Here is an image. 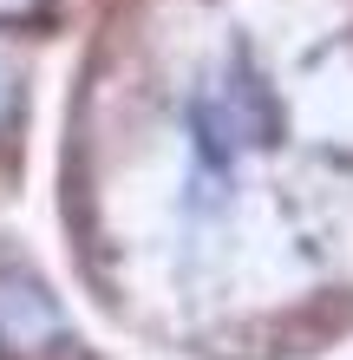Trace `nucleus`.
<instances>
[{
    "mask_svg": "<svg viewBox=\"0 0 353 360\" xmlns=\"http://www.w3.org/2000/svg\"><path fill=\"white\" fill-rule=\"evenodd\" d=\"M66 341V314L33 262L0 256V360H46Z\"/></svg>",
    "mask_w": 353,
    "mask_h": 360,
    "instance_id": "1",
    "label": "nucleus"
},
{
    "mask_svg": "<svg viewBox=\"0 0 353 360\" xmlns=\"http://www.w3.org/2000/svg\"><path fill=\"white\" fill-rule=\"evenodd\" d=\"M13 118H20V66L0 53V131H7Z\"/></svg>",
    "mask_w": 353,
    "mask_h": 360,
    "instance_id": "2",
    "label": "nucleus"
},
{
    "mask_svg": "<svg viewBox=\"0 0 353 360\" xmlns=\"http://www.w3.org/2000/svg\"><path fill=\"white\" fill-rule=\"evenodd\" d=\"M53 13V0H0V27H39Z\"/></svg>",
    "mask_w": 353,
    "mask_h": 360,
    "instance_id": "3",
    "label": "nucleus"
}]
</instances>
